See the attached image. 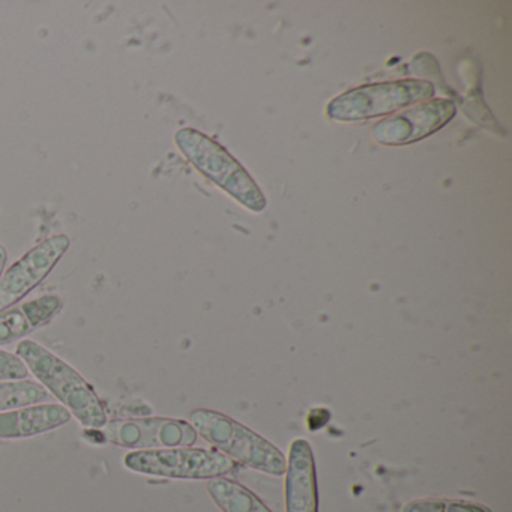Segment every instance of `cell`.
<instances>
[{"label":"cell","mask_w":512,"mask_h":512,"mask_svg":"<svg viewBox=\"0 0 512 512\" xmlns=\"http://www.w3.org/2000/svg\"><path fill=\"white\" fill-rule=\"evenodd\" d=\"M287 512H317L316 467L307 440L298 439L290 446L286 467Z\"/></svg>","instance_id":"9c48e42d"},{"label":"cell","mask_w":512,"mask_h":512,"mask_svg":"<svg viewBox=\"0 0 512 512\" xmlns=\"http://www.w3.org/2000/svg\"><path fill=\"white\" fill-rule=\"evenodd\" d=\"M455 115L449 100H433L418 104L406 112L377 122L371 131L374 142L386 146H403L418 142L439 131Z\"/></svg>","instance_id":"ba28073f"},{"label":"cell","mask_w":512,"mask_h":512,"mask_svg":"<svg viewBox=\"0 0 512 512\" xmlns=\"http://www.w3.org/2000/svg\"><path fill=\"white\" fill-rule=\"evenodd\" d=\"M403 512H490V509L461 500L422 499L407 503Z\"/></svg>","instance_id":"5bb4252c"},{"label":"cell","mask_w":512,"mask_h":512,"mask_svg":"<svg viewBox=\"0 0 512 512\" xmlns=\"http://www.w3.org/2000/svg\"><path fill=\"white\" fill-rule=\"evenodd\" d=\"M49 398V391L34 380H2L0 382V412L35 406Z\"/></svg>","instance_id":"4fadbf2b"},{"label":"cell","mask_w":512,"mask_h":512,"mask_svg":"<svg viewBox=\"0 0 512 512\" xmlns=\"http://www.w3.org/2000/svg\"><path fill=\"white\" fill-rule=\"evenodd\" d=\"M208 491L223 512H271L256 494L230 479H212Z\"/></svg>","instance_id":"7c38bea8"},{"label":"cell","mask_w":512,"mask_h":512,"mask_svg":"<svg viewBox=\"0 0 512 512\" xmlns=\"http://www.w3.org/2000/svg\"><path fill=\"white\" fill-rule=\"evenodd\" d=\"M434 95L430 82L400 80L361 86L344 92L328 104V116L334 121L355 122L391 115L404 107L424 103Z\"/></svg>","instance_id":"277c9868"},{"label":"cell","mask_w":512,"mask_h":512,"mask_svg":"<svg viewBox=\"0 0 512 512\" xmlns=\"http://www.w3.org/2000/svg\"><path fill=\"white\" fill-rule=\"evenodd\" d=\"M16 352L38 382L52 392L62 406L79 419L80 424L100 430L109 422L103 403L91 383L70 364L31 340L20 341Z\"/></svg>","instance_id":"6da1fadb"},{"label":"cell","mask_w":512,"mask_h":512,"mask_svg":"<svg viewBox=\"0 0 512 512\" xmlns=\"http://www.w3.org/2000/svg\"><path fill=\"white\" fill-rule=\"evenodd\" d=\"M176 146L185 158L209 181L253 212H262L265 197L244 167L215 140L193 128H184L175 136Z\"/></svg>","instance_id":"7a4b0ae2"},{"label":"cell","mask_w":512,"mask_h":512,"mask_svg":"<svg viewBox=\"0 0 512 512\" xmlns=\"http://www.w3.org/2000/svg\"><path fill=\"white\" fill-rule=\"evenodd\" d=\"M190 422L206 442L235 460L268 475L281 476L286 472V458L281 451L235 419L214 410L199 409L191 413Z\"/></svg>","instance_id":"3957f363"},{"label":"cell","mask_w":512,"mask_h":512,"mask_svg":"<svg viewBox=\"0 0 512 512\" xmlns=\"http://www.w3.org/2000/svg\"><path fill=\"white\" fill-rule=\"evenodd\" d=\"M70 244L67 235L52 236L14 263L0 278V313L34 290L53 271Z\"/></svg>","instance_id":"52a82bcc"},{"label":"cell","mask_w":512,"mask_h":512,"mask_svg":"<svg viewBox=\"0 0 512 512\" xmlns=\"http://www.w3.org/2000/svg\"><path fill=\"white\" fill-rule=\"evenodd\" d=\"M125 466L142 475L176 479H215L235 470V461L212 449L163 448L133 451Z\"/></svg>","instance_id":"5b68a950"},{"label":"cell","mask_w":512,"mask_h":512,"mask_svg":"<svg viewBox=\"0 0 512 512\" xmlns=\"http://www.w3.org/2000/svg\"><path fill=\"white\" fill-rule=\"evenodd\" d=\"M61 296L44 295L0 313V347L16 343L55 319L62 310Z\"/></svg>","instance_id":"30bf717a"},{"label":"cell","mask_w":512,"mask_h":512,"mask_svg":"<svg viewBox=\"0 0 512 512\" xmlns=\"http://www.w3.org/2000/svg\"><path fill=\"white\" fill-rule=\"evenodd\" d=\"M73 415L62 404H35L0 413V439H23L64 427Z\"/></svg>","instance_id":"8fae6325"},{"label":"cell","mask_w":512,"mask_h":512,"mask_svg":"<svg viewBox=\"0 0 512 512\" xmlns=\"http://www.w3.org/2000/svg\"><path fill=\"white\" fill-rule=\"evenodd\" d=\"M7 260V250H5V248L2 247V245H0V275H2V272H4L5 265H7Z\"/></svg>","instance_id":"2e32d148"},{"label":"cell","mask_w":512,"mask_h":512,"mask_svg":"<svg viewBox=\"0 0 512 512\" xmlns=\"http://www.w3.org/2000/svg\"><path fill=\"white\" fill-rule=\"evenodd\" d=\"M101 436L122 448L146 449L188 448L197 442L193 425L181 419L136 418L107 422L100 428Z\"/></svg>","instance_id":"8992f818"},{"label":"cell","mask_w":512,"mask_h":512,"mask_svg":"<svg viewBox=\"0 0 512 512\" xmlns=\"http://www.w3.org/2000/svg\"><path fill=\"white\" fill-rule=\"evenodd\" d=\"M28 376V367L19 356L0 349V382L2 380H23Z\"/></svg>","instance_id":"9a60e30c"}]
</instances>
